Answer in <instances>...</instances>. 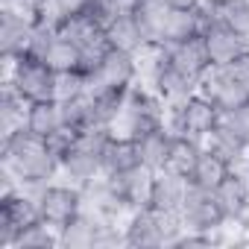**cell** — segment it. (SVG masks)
Wrapping results in <instances>:
<instances>
[{
  "label": "cell",
  "instance_id": "obj_21",
  "mask_svg": "<svg viewBox=\"0 0 249 249\" xmlns=\"http://www.w3.org/2000/svg\"><path fill=\"white\" fill-rule=\"evenodd\" d=\"M100 159H103V176H117L123 170L141 164L135 138L132 135H123V132H114L111 135V141L106 144V150H103Z\"/></svg>",
  "mask_w": 249,
  "mask_h": 249
},
{
  "label": "cell",
  "instance_id": "obj_2",
  "mask_svg": "<svg viewBox=\"0 0 249 249\" xmlns=\"http://www.w3.org/2000/svg\"><path fill=\"white\" fill-rule=\"evenodd\" d=\"M56 82L59 73L41 59H30V56L3 59V85H12L27 103L56 100Z\"/></svg>",
  "mask_w": 249,
  "mask_h": 249
},
{
  "label": "cell",
  "instance_id": "obj_17",
  "mask_svg": "<svg viewBox=\"0 0 249 249\" xmlns=\"http://www.w3.org/2000/svg\"><path fill=\"white\" fill-rule=\"evenodd\" d=\"M24 126L38 135V138H50L56 135L62 126H65V111H62V103L59 100H36V103H27V117H24Z\"/></svg>",
  "mask_w": 249,
  "mask_h": 249
},
{
  "label": "cell",
  "instance_id": "obj_18",
  "mask_svg": "<svg viewBox=\"0 0 249 249\" xmlns=\"http://www.w3.org/2000/svg\"><path fill=\"white\" fill-rule=\"evenodd\" d=\"M185 191H188V179H182L170 170H156L147 205L156 208V211H179V205L185 199Z\"/></svg>",
  "mask_w": 249,
  "mask_h": 249
},
{
  "label": "cell",
  "instance_id": "obj_26",
  "mask_svg": "<svg viewBox=\"0 0 249 249\" xmlns=\"http://www.w3.org/2000/svg\"><path fill=\"white\" fill-rule=\"evenodd\" d=\"M231 173V164L226 161V159H220L217 153H211L205 144H202V153H199V159H196V167H194V173H191V185H196V188H205V191H214L226 176Z\"/></svg>",
  "mask_w": 249,
  "mask_h": 249
},
{
  "label": "cell",
  "instance_id": "obj_6",
  "mask_svg": "<svg viewBox=\"0 0 249 249\" xmlns=\"http://www.w3.org/2000/svg\"><path fill=\"white\" fill-rule=\"evenodd\" d=\"M38 217V199L30 188L0 194V249H15L18 234Z\"/></svg>",
  "mask_w": 249,
  "mask_h": 249
},
{
  "label": "cell",
  "instance_id": "obj_1",
  "mask_svg": "<svg viewBox=\"0 0 249 249\" xmlns=\"http://www.w3.org/2000/svg\"><path fill=\"white\" fill-rule=\"evenodd\" d=\"M0 164L9 167L24 188L47 185L59 179V159L50 150V144L38 135H33L27 126L0 138Z\"/></svg>",
  "mask_w": 249,
  "mask_h": 249
},
{
  "label": "cell",
  "instance_id": "obj_5",
  "mask_svg": "<svg viewBox=\"0 0 249 249\" xmlns=\"http://www.w3.org/2000/svg\"><path fill=\"white\" fill-rule=\"evenodd\" d=\"M220 117H223V111L196 88L185 103H179V106H173L167 111V126H170V132L205 141V135L220 123Z\"/></svg>",
  "mask_w": 249,
  "mask_h": 249
},
{
  "label": "cell",
  "instance_id": "obj_32",
  "mask_svg": "<svg viewBox=\"0 0 249 249\" xmlns=\"http://www.w3.org/2000/svg\"><path fill=\"white\" fill-rule=\"evenodd\" d=\"M226 68L237 76V82H240V85H246V88H249V50H243V53H240L231 65H226Z\"/></svg>",
  "mask_w": 249,
  "mask_h": 249
},
{
  "label": "cell",
  "instance_id": "obj_9",
  "mask_svg": "<svg viewBox=\"0 0 249 249\" xmlns=\"http://www.w3.org/2000/svg\"><path fill=\"white\" fill-rule=\"evenodd\" d=\"M205 12H208V21L202 27V44H205L208 62H211V68H226L243 50H249V38H243L231 27H226L217 18V9L214 6H205Z\"/></svg>",
  "mask_w": 249,
  "mask_h": 249
},
{
  "label": "cell",
  "instance_id": "obj_13",
  "mask_svg": "<svg viewBox=\"0 0 249 249\" xmlns=\"http://www.w3.org/2000/svg\"><path fill=\"white\" fill-rule=\"evenodd\" d=\"M97 176H103V159H100V153L82 147L79 141L59 159V179H65V182H73L82 188V185L94 182Z\"/></svg>",
  "mask_w": 249,
  "mask_h": 249
},
{
  "label": "cell",
  "instance_id": "obj_20",
  "mask_svg": "<svg viewBox=\"0 0 249 249\" xmlns=\"http://www.w3.org/2000/svg\"><path fill=\"white\" fill-rule=\"evenodd\" d=\"M211 153H217L220 159H226L231 167H240L246 159H249V147L243 144V138L229 126V123L220 117V123H217V126L205 135V141H202Z\"/></svg>",
  "mask_w": 249,
  "mask_h": 249
},
{
  "label": "cell",
  "instance_id": "obj_8",
  "mask_svg": "<svg viewBox=\"0 0 249 249\" xmlns=\"http://www.w3.org/2000/svg\"><path fill=\"white\" fill-rule=\"evenodd\" d=\"M179 217H182V226L194 229V231H220L223 226H229V220H226L214 191L196 188L191 182H188L185 199L179 205Z\"/></svg>",
  "mask_w": 249,
  "mask_h": 249
},
{
  "label": "cell",
  "instance_id": "obj_22",
  "mask_svg": "<svg viewBox=\"0 0 249 249\" xmlns=\"http://www.w3.org/2000/svg\"><path fill=\"white\" fill-rule=\"evenodd\" d=\"M205 6L199 9H173L170 12V21L164 27V36H161V44H179L185 38H194V36H202V27H205Z\"/></svg>",
  "mask_w": 249,
  "mask_h": 249
},
{
  "label": "cell",
  "instance_id": "obj_16",
  "mask_svg": "<svg viewBox=\"0 0 249 249\" xmlns=\"http://www.w3.org/2000/svg\"><path fill=\"white\" fill-rule=\"evenodd\" d=\"M153 176H156V170H150L147 164H135V167L123 170L117 176H108V179H111V185L123 202L129 208H138V205H147V199H150Z\"/></svg>",
  "mask_w": 249,
  "mask_h": 249
},
{
  "label": "cell",
  "instance_id": "obj_25",
  "mask_svg": "<svg viewBox=\"0 0 249 249\" xmlns=\"http://www.w3.org/2000/svg\"><path fill=\"white\" fill-rule=\"evenodd\" d=\"M170 12H173V6L167 3V0H138L132 15H135L138 24L144 27L147 38H150L153 44H161V36H164L167 21H170Z\"/></svg>",
  "mask_w": 249,
  "mask_h": 249
},
{
  "label": "cell",
  "instance_id": "obj_24",
  "mask_svg": "<svg viewBox=\"0 0 249 249\" xmlns=\"http://www.w3.org/2000/svg\"><path fill=\"white\" fill-rule=\"evenodd\" d=\"M170 141H173L170 126H156V129L138 135L135 144H138V159H141V164H147L150 170H164Z\"/></svg>",
  "mask_w": 249,
  "mask_h": 249
},
{
  "label": "cell",
  "instance_id": "obj_30",
  "mask_svg": "<svg viewBox=\"0 0 249 249\" xmlns=\"http://www.w3.org/2000/svg\"><path fill=\"white\" fill-rule=\"evenodd\" d=\"M217 18L237 36L249 38V0H226L223 6H217Z\"/></svg>",
  "mask_w": 249,
  "mask_h": 249
},
{
  "label": "cell",
  "instance_id": "obj_7",
  "mask_svg": "<svg viewBox=\"0 0 249 249\" xmlns=\"http://www.w3.org/2000/svg\"><path fill=\"white\" fill-rule=\"evenodd\" d=\"M88 82H91V88H132L141 82V62L135 53L106 44L97 65L88 73Z\"/></svg>",
  "mask_w": 249,
  "mask_h": 249
},
{
  "label": "cell",
  "instance_id": "obj_12",
  "mask_svg": "<svg viewBox=\"0 0 249 249\" xmlns=\"http://www.w3.org/2000/svg\"><path fill=\"white\" fill-rule=\"evenodd\" d=\"M214 196L229 223H243L249 217V173L243 167H231V173L214 188Z\"/></svg>",
  "mask_w": 249,
  "mask_h": 249
},
{
  "label": "cell",
  "instance_id": "obj_11",
  "mask_svg": "<svg viewBox=\"0 0 249 249\" xmlns=\"http://www.w3.org/2000/svg\"><path fill=\"white\" fill-rule=\"evenodd\" d=\"M196 88H199L220 111H231V108H237L240 103L249 100V88L240 85L237 76H234L229 68H211V71L199 79Z\"/></svg>",
  "mask_w": 249,
  "mask_h": 249
},
{
  "label": "cell",
  "instance_id": "obj_10",
  "mask_svg": "<svg viewBox=\"0 0 249 249\" xmlns=\"http://www.w3.org/2000/svg\"><path fill=\"white\" fill-rule=\"evenodd\" d=\"M36 24H38L36 15H27V12L12 9V6L0 9V56H3V59L24 56Z\"/></svg>",
  "mask_w": 249,
  "mask_h": 249
},
{
  "label": "cell",
  "instance_id": "obj_33",
  "mask_svg": "<svg viewBox=\"0 0 249 249\" xmlns=\"http://www.w3.org/2000/svg\"><path fill=\"white\" fill-rule=\"evenodd\" d=\"M167 3L173 9H199V6H205V0H167Z\"/></svg>",
  "mask_w": 249,
  "mask_h": 249
},
{
  "label": "cell",
  "instance_id": "obj_34",
  "mask_svg": "<svg viewBox=\"0 0 249 249\" xmlns=\"http://www.w3.org/2000/svg\"><path fill=\"white\" fill-rule=\"evenodd\" d=\"M223 3H226V0H205V6H214V9H217V6H223Z\"/></svg>",
  "mask_w": 249,
  "mask_h": 249
},
{
  "label": "cell",
  "instance_id": "obj_31",
  "mask_svg": "<svg viewBox=\"0 0 249 249\" xmlns=\"http://www.w3.org/2000/svg\"><path fill=\"white\" fill-rule=\"evenodd\" d=\"M223 120L229 123V126L243 138V144L249 147V100L246 103H240L237 108H231V111H223Z\"/></svg>",
  "mask_w": 249,
  "mask_h": 249
},
{
  "label": "cell",
  "instance_id": "obj_15",
  "mask_svg": "<svg viewBox=\"0 0 249 249\" xmlns=\"http://www.w3.org/2000/svg\"><path fill=\"white\" fill-rule=\"evenodd\" d=\"M167 62L173 68H179L185 76L191 79H202L208 71H211V62H208V53H205V44H202V36H194V38H185L179 44H167Z\"/></svg>",
  "mask_w": 249,
  "mask_h": 249
},
{
  "label": "cell",
  "instance_id": "obj_27",
  "mask_svg": "<svg viewBox=\"0 0 249 249\" xmlns=\"http://www.w3.org/2000/svg\"><path fill=\"white\" fill-rule=\"evenodd\" d=\"M44 62H47L56 73L82 71V68H85V50H82L76 41H71V38H65V36L56 33V38H53V44H50ZM82 73H85V71H82Z\"/></svg>",
  "mask_w": 249,
  "mask_h": 249
},
{
  "label": "cell",
  "instance_id": "obj_19",
  "mask_svg": "<svg viewBox=\"0 0 249 249\" xmlns=\"http://www.w3.org/2000/svg\"><path fill=\"white\" fill-rule=\"evenodd\" d=\"M103 217L82 211L71 223L59 229V249H97V234H100Z\"/></svg>",
  "mask_w": 249,
  "mask_h": 249
},
{
  "label": "cell",
  "instance_id": "obj_3",
  "mask_svg": "<svg viewBox=\"0 0 249 249\" xmlns=\"http://www.w3.org/2000/svg\"><path fill=\"white\" fill-rule=\"evenodd\" d=\"M167 106L164 100L147 85V82H138L129 88V97H126V108L120 114V123H117V132L123 135H144L156 126H167Z\"/></svg>",
  "mask_w": 249,
  "mask_h": 249
},
{
  "label": "cell",
  "instance_id": "obj_28",
  "mask_svg": "<svg viewBox=\"0 0 249 249\" xmlns=\"http://www.w3.org/2000/svg\"><path fill=\"white\" fill-rule=\"evenodd\" d=\"M24 117H27V100L12 85H3L0 88V138L21 129Z\"/></svg>",
  "mask_w": 249,
  "mask_h": 249
},
{
  "label": "cell",
  "instance_id": "obj_23",
  "mask_svg": "<svg viewBox=\"0 0 249 249\" xmlns=\"http://www.w3.org/2000/svg\"><path fill=\"white\" fill-rule=\"evenodd\" d=\"M199 153H202V141H196V138H191V135L173 132V141H170V150H167L164 170H170V173H176V176H182V179H191Z\"/></svg>",
  "mask_w": 249,
  "mask_h": 249
},
{
  "label": "cell",
  "instance_id": "obj_14",
  "mask_svg": "<svg viewBox=\"0 0 249 249\" xmlns=\"http://www.w3.org/2000/svg\"><path fill=\"white\" fill-rule=\"evenodd\" d=\"M103 36H106V44H108V47L126 50V53H135V56H138V53H144V50L153 44V41L147 38L144 27L138 24V18H135L132 12L108 18V24H106Z\"/></svg>",
  "mask_w": 249,
  "mask_h": 249
},
{
  "label": "cell",
  "instance_id": "obj_29",
  "mask_svg": "<svg viewBox=\"0 0 249 249\" xmlns=\"http://www.w3.org/2000/svg\"><path fill=\"white\" fill-rule=\"evenodd\" d=\"M15 249H59V229L38 217L18 234Z\"/></svg>",
  "mask_w": 249,
  "mask_h": 249
},
{
  "label": "cell",
  "instance_id": "obj_4",
  "mask_svg": "<svg viewBox=\"0 0 249 249\" xmlns=\"http://www.w3.org/2000/svg\"><path fill=\"white\" fill-rule=\"evenodd\" d=\"M38 199V214L41 220H47L50 226L62 229L65 223H71L73 217H79L85 211V196H82V188L73 185V182H47V185H36L30 188Z\"/></svg>",
  "mask_w": 249,
  "mask_h": 249
}]
</instances>
